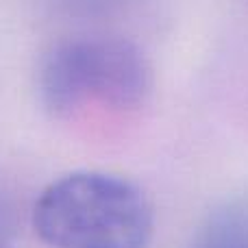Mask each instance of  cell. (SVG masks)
I'll return each instance as SVG.
<instances>
[{
	"mask_svg": "<svg viewBox=\"0 0 248 248\" xmlns=\"http://www.w3.org/2000/svg\"><path fill=\"white\" fill-rule=\"evenodd\" d=\"M148 90L146 57L120 37H78L59 44L39 74L42 100L55 116H70L87 103L131 109Z\"/></svg>",
	"mask_w": 248,
	"mask_h": 248,
	"instance_id": "cell-2",
	"label": "cell"
},
{
	"mask_svg": "<svg viewBox=\"0 0 248 248\" xmlns=\"http://www.w3.org/2000/svg\"><path fill=\"white\" fill-rule=\"evenodd\" d=\"M192 248H248V211L231 207L214 214L196 233Z\"/></svg>",
	"mask_w": 248,
	"mask_h": 248,
	"instance_id": "cell-3",
	"label": "cell"
},
{
	"mask_svg": "<svg viewBox=\"0 0 248 248\" xmlns=\"http://www.w3.org/2000/svg\"><path fill=\"white\" fill-rule=\"evenodd\" d=\"M11 229H13V214L9 207L7 198L0 194V248L7 246L9 237H11Z\"/></svg>",
	"mask_w": 248,
	"mask_h": 248,
	"instance_id": "cell-4",
	"label": "cell"
},
{
	"mask_svg": "<svg viewBox=\"0 0 248 248\" xmlns=\"http://www.w3.org/2000/svg\"><path fill=\"white\" fill-rule=\"evenodd\" d=\"M153 209L140 187L105 172H72L50 183L33 229L50 248H148Z\"/></svg>",
	"mask_w": 248,
	"mask_h": 248,
	"instance_id": "cell-1",
	"label": "cell"
}]
</instances>
